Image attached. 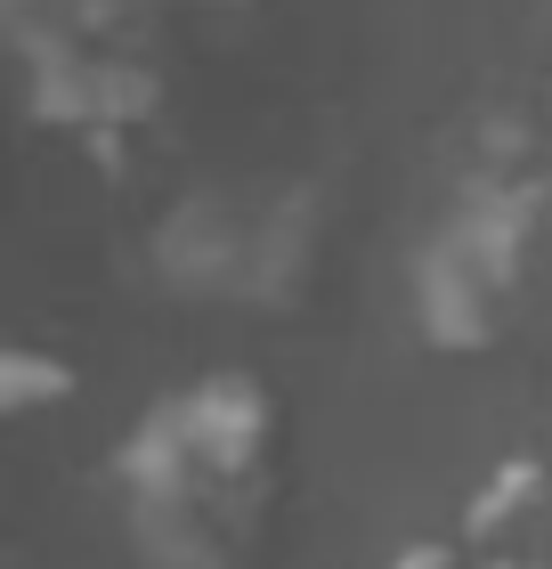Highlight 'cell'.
Returning <instances> with one entry per match:
<instances>
[{
    "mask_svg": "<svg viewBox=\"0 0 552 569\" xmlns=\"http://www.w3.org/2000/svg\"><path fill=\"white\" fill-rule=\"evenodd\" d=\"M318 212L293 196H195L163 220L154 269L188 301L293 309L318 277Z\"/></svg>",
    "mask_w": 552,
    "mask_h": 569,
    "instance_id": "obj_3",
    "label": "cell"
},
{
    "mask_svg": "<svg viewBox=\"0 0 552 569\" xmlns=\"http://www.w3.org/2000/svg\"><path fill=\"white\" fill-rule=\"evenodd\" d=\"M480 569H544V561H529V553H488Z\"/></svg>",
    "mask_w": 552,
    "mask_h": 569,
    "instance_id": "obj_7",
    "label": "cell"
},
{
    "mask_svg": "<svg viewBox=\"0 0 552 569\" xmlns=\"http://www.w3.org/2000/svg\"><path fill=\"white\" fill-rule=\"evenodd\" d=\"M536 196L504 179H471L463 203L431 228L414 252V318L431 350L488 358L512 342L520 309H529V261H536Z\"/></svg>",
    "mask_w": 552,
    "mask_h": 569,
    "instance_id": "obj_2",
    "label": "cell"
},
{
    "mask_svg": "<svg viewBox=\"0 0 552 569\" xmlns=\"http://www.w3.org/2000/svg\"><path fill=\"white\" fill-rule=\"evenodd\" d=\"M463 553H471L463 537H407L382 569H463Z\"/></svg>",
    "mask_w": 552,
    "mask_h": 569,
    "instance_id": "obj_6",
    "label": "cell"
},
{
    "mask_svg": "<svg viewBox=\"0 0 552 569\" xmlns=\"http://www.w3.org/2000/svg\"><path fill=\"white\" fill-rule=\"evenodd\" d=\"M277 391L252 375H212L147 407L114 448L122 521L154 569H244L277 480Z\"/></svg>",
    "mask_w": 552,
    "mask_h": 569,
    "instance_id": "obj_1",
    "label": "cell"
},
{
    "mask_svg": "<svg viewBox=\"0 0 552 569\" xmlns=\"http://www.w3.org/2000/svg\"><path fill=\"white\" fill-rule=\"evenodd\" d=\"M73 399V367L66 358H49V350H0V416L24 423V416H41V407H66Z\"/></svg>",
    "mask_w": 552,
    "mask_h": 569,
    "instance_id": "obj_5",
    "label": "cell"
},
{
    "mask_svg": "<svg viewBox=\"0 0 552 569\" xmlns=\"http://www.w3.org/2000/svg\"><path fill=\"white\" fill-rule=\"evenodd\" d=\"M552 512V463L544 456H495L488 480L463 505V546L480 553H520V537Z\"/></svg>",
    "mask_w": 552,
    "mask_h": 569,
    "instance_id": "obj_4",
    "label": "cell"
}]
</instances>
